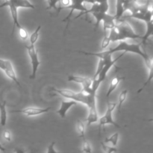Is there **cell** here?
<instances>
[{"instance_id": "6da1fadb", "label": "cell", "mask_w": 153, "mask_h": 153, "mask_svg": "<svg viewBox=\"0 0 153 153\" xmlns=\"http://www.w3.org/2000/svg\"><path fill=\"white\" fill-rule=\"evenodd\" d=\"M108 37L111 42L123 41L128 39H142V36L136 34L128 22L120 20L118 21L115 26L110 30Z\"/></svg>"}, {"instance_id": "7a4b0ae2", "label": "cell", "mask_w": 153, "mask_h": 153, "mask_svg": "<svg viewBox=\"0 0 153 153\" xmlns=\"http://www.w3.org/2000/svg\"><path fill=\"white\" fill-rule=\"evenodd\" d=\"M52 91L58 95L62 97L63 98L68 99V100L76 101V102L82 103L87 105V107L92 105L93 103L97 102V98H96L97 95L87 94L83 91L82 92H75L70 90L57 89V88H52Z\"/></svg>"}, {"instance_id": "3957f363", "label": "cell", "mask_w": 153, "mask_h": 153, "mask_svg": "<svg viewBox=\"0 0 153 153\" xmlns=\"http://www.w3.org/2000/svg\"><path fill=\"white\" fill-rule=\"evenodd\" d=\"M140 45L141 43H138V44H135V43H129L128 42L123 40V41H120V43L114 48L110 49L109 50H107L108 54L109 55H113L114 53L117 52H120L123 51L124 52H131V53L137 54V55H140L143 58L146 64V67H149L151 64V59L149 58V55L143 52L140 48Z\"/></svg>"}, {"instance_id": "277c9868", "label": "cell", "mask_w": 153, "mask_h": 153, "mask_svg": "<svg viewBox=\"0 0 153 153\" xmlns=\"http://www.w3.org/2000/svg\"><path fill=\"white\" fill-rule=\"evenodd\" d=\"M125 54L126 52H123L118 58H115V59H113L111 58V55H108V56L105 58V65L103 67L102 70H101V72L99 73L98 76L95 79H93V83L91 87V94L97 95V92L99 89V87L102 83V82H104L105 79L107 78V75L109 70H111L112 67L115 66L116 63L120 59H121V58H123L125 55Z\"/></svg>"}, {"instance_id": "5b68a950", "label": "cell", "mask_w": 153, "mask_h": 153, "mask_svg": "<svg viewBox=\"0 0 153 153\" xmlns=\"http://www.w3.org/2000/svg\"><path fill=\"white\" fill-rule=\"evenodd\" d=\"M108 8L109 4L108 1H102V2H95L94 4H92V6L91 7V8L87 9L86 11L82 13L80 17L84 16V15H88V13L92 15L96 19V24L95 26H94L96 30L98 28L99 25L100 24V22H102L105 15L107 13Z\"/></svg>"}, {"instance_id": "8992f818", "label": "cell", "mask_w": 153, "mask_h": 153, "mask_svg": "<svg viewBox=\"0 0 153 153\" xmlns=\"http://www.w3.org/2000/svg\"><path fill=\"white\" fill-rule=\"evenodd\" d=\"M117 107V103L110 102L109 101L107 102V109L105 113V114L100 118H99V134L101 133V128H103L105 129V127L107 125L114 126L116 128H120V126L118 123H117L113 119V112Z\"/></svg>"}, {"instance_id": "52a82bcc", "label": "cell", "mask_w": 153, "mask_h": 153, "mask_svg": "<svg viewBox=\"0 0 153 153\" xmlns=\"http://www.w3.org/2000/svg\"><path fill=\"white\" fill-rule=\"evenodd\" d=\"M25 48H26L27 52H28V55L30 58L31 64V73L29 76V79H35L37 70H38L39 67L41 64L40 61L39 60L38 52H37V49H35L34 45L33 44H30L29 46L27 45V46H25Z\"/></svg>"}, {"instance_id": "ba28073f", "label": "cell", "mask_w": 153, "mask_h": 153, "mask_svg": "<svg viewBox=\"0 0 153 153\" xmlns=\"http://www.w3.org/2000/svg\"><path fill=\"white\" fill-rule=\"evenodd\" d=\"M67 80H68L69 82H76V83L80 84L82 86V88H83L84 92L91 94V87L93 83L92 79L88 77H83V76H80L71 75V76H68Z\"/></svg>"}, {"instance_id": "9c48e42d", "label": "cell", "mask_w": 153, "mask_h": 153, "mask_svg": "<svg viewBox=\"0 0 153 153\" xmlns=\"http://www.w3.org/2000/svg\"><path fill=\"white\" fill-rule=\"evenodd\" d=\"M51 110L50 107L46 108H40L35 107H28L25 108L20 109V110H15L11 111V113H18L22 114L25 115L27 117H35L39 116V115L43 114L48 113Z\"/></svg>"}, {"instance_id": "30bf717a", "label": "cell", "mask_w": 153, "mask_h": 153, "mask_svg": "<svg viewBox=\"0 0 153 153\" xmlns=\"http://www.w3.org/2000/svg\"><path fill=\"white\" fill-rule=\"evenodd\" d=\"M12 5L17 7H24V8H31L34 9L35 6L31 4L28 0H7L4 1L1 4H0V8L3 7H8Z\"/></svg>"}, {"instance_id": "8fae6325", "label": "cell", "mask_w": 153, "mask_h": 153, "mask_svg": "<svg viewBox=\"0 0 153 153\" xmlns=\"http://www.w3.org/2000/svg\"><path fill=\"white\" fill-rule=\"evenodd\" d=\"M88 114L86 118V122H87V125H88V126H90L91 124L98 122L99 120V115H98V111H97V102L93 103L92 105L88 106Z\"/></svg>"}, {"instance_id": "7c38bea8", "label": "cell", "mask_w": 153, "mask_h": 153, "mask_svg": "<svg viewBox=\"0 0 153 153\" xmlns=\"http://www.w3.org/2000/svg\"><path fill=\"white\" fill-rule=\"evenodd\" d=\"M78 102H76V101H73V100H69V101H64L61 102V107L58 110H57V114L61 117L62 119H64L67 116V111H68L69 109L70 108H72L73 106L76 105Z\"/></svg>"}, {"instance_id": "4fadbf2b", "label": "cell", "mask_w": 153, "mask_h": 153, "mask_svg": "<svg viewBox=\"0 0 153 153\" xmlns=\"http://www.w3.org/2000/svg\"><path fill=\"white\" fill-rule=\"evenodd\" d=\"M102 22L103 23V30H104V34H106V31L107 30H111L115 26L117 21L115 16H111V15L106 13L105 15L104 18L102 19Z\"/></svg>"}, {"instance_id": "5bb4252c", "label": "cell", "mask_w": 153, "mask_h": 153, "mask_svg": "<svg viewBox=\"0 0 153 153\" xmlns=\"http://www.w3.org/2000/svg\"><path fill=\"white\" fill-rule=\"evenodd\" d=\"M125 78L123 77V76H117L111 81V83L109 85L108 90L107 94H106V98L108 99L109 97L111 96V94L114 92V91L116 90V88H117V86L119 85V84L122 82L123 80H124Z\"/></svg>"}, {"instance_id": "9a60e30c", "label": "cell", "mask_w": 153, "mask_h": 153, "mask_svg": "<svg viewBox=\"0 0 153 153\" xmlns=\"http://www.w3.org/2000/svg\"><path fill=\"white\" fill-rule=\"evenodd\" d=\"M7 113L6 108V101L1 100L0 102V125L1 126H5L7 123Z\"/></svg>"}, {"instance_id": "2e32d148", "label": "cell", "mask_w": 153, "mask_h": 153, "mask_svg": "<svg viewBox=\"0 0 153 153\" xmlns=\"http://www.w3.org/2000/svg\"><path fill=\"white\" fill-rule=\"evenodd\" d=\"M119 132H116L114 134L111 135L110 137H106L105 140V143H111L112 146H117L118 143V140H119Z\"/></svg>"}, {"instance_id": "e0dca14e", "label": "cell", "mask_w": 153, "mask_h": 153, "mask_svg": "<svg viewBox=\"0 0 153 153\" xmlns=\"http://www.w3.org/2000/svg\"><path fill=\"white\" fill-rule=\"evenodd\" d=\"M76 128L80 137L82 139L85 137V123L80 120H77L76 121Z\"/></svg>"}, {"instance_id": "ac0fdd59", "label": "cell", "mask_w": 153, "mask_h": 153, "mask_svg": "<svg viewBox=\"0 0 153 153\" xmlns=\"http://www.w3.org/2000/svg\"><path fill=\"white\" fill-rule=\"evenodd\" d=\"M41 29V25H38L37 27L34 31H33L32 34L30 35L29 37V42L30 44L34 45L36 43H37V40L39 38V32H40V30Z\"/></svg>"}, {"instance_id": "d6986e66", "label": "cell", "mask_w": 153, "mask_h": 153, "mask_svg": "<svg viewBox=\"0 0 153 153\" xmlns=\"http://www.w3.org/2000/svg\"><path fill=\"white\" fill-rule=\"evenodd\" d=\"M127 94H128V90L126 89L122 91L120 94L119 98H118V100H119V104H118V111L119 112H120L123 104L124 102H125L126 100Z\"/></svg>"}, {"instance_id": "ffe728a7", "label": "cell", "mask_w": 153, "mask_h": 153, "mask_svg": "<svg viewBox=\"0 0 153 153\" xmlns=\"http://www.w3.org/2000/svg\"><path fill=\"white\" fill-rule=\"evenodd\" d=\"M101 146L103 151L106 153H114L118 152V149H117L116 146H109L106 145V143H103V142H101Z\"/></svg>"}, {"instance_id": "44dd1931", "label": "cell", "mask_w": 153, "mask_h": 153, "mask_svg": "<svg viewBox=\"0 0 153 153\" xmlns=\"http://www.w3.org/2000/svg\"><path fill=\"white\" fill-rule=\"evenodd\" d=\"M83 143H82V151L83 152L86 153H91L92 152V149H91V144H90L89 141L88 140H86V138H83Z\"/></svg>"}, {"instance_id": "7402d4cb", "label": "cell", "mask_w": 153, "mask_h": 153, "mask_svg": "<svg viewBox=\"0 0 153 153\" xmlns=\"http://www.w3.org/2000/svg\"><path fill=\"white\" fill-rule=\"evenodd\" d=\"M18 32H19V36L21 38V40H25L28 39V33L25 28H23L22 26L19 27V28H18Z\"/></svg>"}, {"instance_id": "603a6c76", "label": "cell", "mask_w": 153, "mask_h": 153, "mask_svg": "<svg viewBox=\"0 0 153 153\" xmlns=\"http://www.w3.org/2000/svg\"><path fill=\"white\" fill-rule=\"evenodd\" d=\"M13 65L11 63V61H9V60H4V59H1L0 58V70H2L3 72L9 67L10 66Z\"/></svg>"}, {"instance_id": "cb8c5ba5", "label": "cell", "mask_w": 153, "mask_h": 153, "mask_svg": "<svg viewBox=\"0 0 153 153\" xmlns=\"http://www.w3.org/2000/svg\"><path fill=\"white\" fill-rule=\"evenodd\" d=\"M105 65V60L102 59V58H99V61H98V64H97V70H96V73L94 74V79H95L97 76H98L99 73L101 72V70H102L103 67Z\"/></svg>"}, {"instance_id": "d4e9b609", "label": "cell", "mask_w": 153, "mask_h": 153, "mask_svg": "<svg viewBox=\"0 0 153 153\" xmlns=\"http://www.w3.org/2000/svg\"><path fill=\"white\" fill-rule=\"evenodd\" d=\"M111 40L109 39L108 35H106V34H104V37H103V40L102 41L101 43V49H105L108 46V45L110 44Z\"/></svg>"}, {"instance_id": "484cf974", "label": "cell", "mask_w": 153, "mask_h": 153, "mask_svg": "<svg viewBox=\"0 0 153 153\" xmlns=\"http://www.w3.org/2000/svg\"><path fill=\"white\" fill-rule=\"evenodd\" d=\"M55 141L52 142V143H51L48 146L46 152L47 153H56L57 151L55 149Z\"/></svg>"}, {"instance_id": "4316f807", "label": "cell", "mask_w": 153, "mask_h": 153, "mask_svg": "<svg viewBox=\"0 0 153 153\" xmlns=\"http://www.w3.org/2000/svg\"><path fill=\"white\" fill-rule=\"evenodd\" d=\"M3 137H4V140H6L7 141H11V134H10V132L8 130H4V131H3Z\"/></svg>"}, {"instance_id": "83f0119b", "label": "cell", "mask_w": 153, "mask_h": 153, "mask_svg": "<svg viewBox=\"0 0 153 153\" xmlns=\"http://www.w3.org/2000/svg\"><path fill=\"white\" fill-rule=\"evenodd\" d=\"M0 150L2 151V152H4V151H6V149L2 146V145L0 144Z\"/></svg>"}, {"instance_id": "f1b7e54d", "label": "cell", "mask_w": 153, "mask_h": 153, "mask_svg": "<svg viewBox=\"0 0 153 153\" xmlns=\"http://www.w3.org/2000/svg\"><path fill=\"white\" fill-rule=\"evenodd\" d=\"M145 121H147V122H152L153 123V117L152 118H150V119H146L144 120Z\"/></svg>"}, {"instance_id": "f546056e", "label": "cell", "mask_w": 153, "mask_h": 153, "mask_svg": "<svg viewBox=\"0 0 153 153\" xmlns=\"http://www.w3.org/2000/svg\"><path fill=\"white\" fill-rule=\"evenodd\" d=\"M4 1H7V0H4Z\"/></svg>"}]
</instances>
